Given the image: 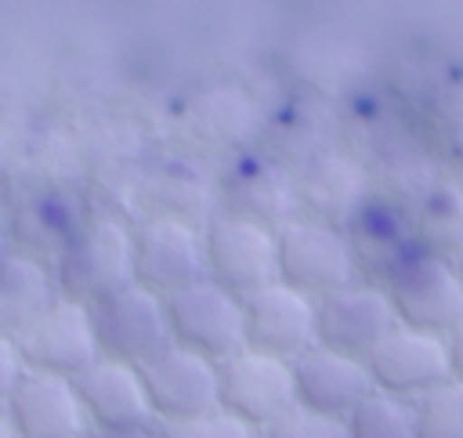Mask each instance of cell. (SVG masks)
Segmentation results:
<instances>
[{
	"label": "cell",
	"instance_id": "1",
	"mask_svg": "<svg viewBox=\"0 0 463 438\" xmlns=\"http://www.w3.org/2000/svg\"><path fill=\"white\" fill-rule=\"evenodd\" d=\"M134 282V250H130V224L94 214L83 221L76 239L54 264V286L61 297L90 308L116 290Z\"/></svg>",
	"mask_w": 463,
	"mask_h": 438
},
{
	"label": "cell",
	"instance_id": "2",
	"mask_svg": "<svg viewBox=\"0 0 463 438\" xmlns=\"http://www.w3.org/2000/svg\"><path fill=\"white\" fill-rule=\"evenodd\" d=\"M279 282L318 300L333 290L358 282V261L344 228L297 214L275 232Z\"/></svg>",
	"mask_w": 463,
	"mask_h": 438
},
{
	"label": "cell",
	"instance_id": "3",
	"mask_svg": "<svg viewBox=\"0 0 463 438\" xmlns=\"http://www.w3.org/2000/svg\"><path fill=\"white\" fill-rule=\"evenodd\" d=\"M398 326L449 337L463 322V282L456 264L434 253H409L383 282Z\"/></svg>",
	"mask_w": 463,
	"mask_h": 438
},
{
	"label": "cell",
	"instance_id": "4",
	"mask_svg": "<svg viewBox=\"0 0 463 438\" xmlns=\"http://www.w3.org/2000/svg\"><path fill=\"white\" fill-rule=\"evenodd\" d=\"M203 253H206V279L239 300L279 279L275 232L257 221L213 210V217L203 224Z\"/></svg>",
	"mask_w": 463,
	"mask_h": 438
},
{
	"label": "cell",
	"instance_id": "5",
	"mask_svg": "<svg viewBox=\"0 0 463 438\" xmlns=\"http://www.w3.org/2000/svg\"><path fill=\"white\" fill-rule=\"evenodd\" d=\"M90 322H94L98 355L109 362L134 366V369L148 366L156 355H163L174 344L163 297L134 282L90 304Z\"/></svg>",
	"mask_w": 463,
	"mask_h": 438
},
{
	"label": "cell",
	"instance_id": "6",
	"mask_svg": "<svg viewBox=\"0 0 463 438\" xmlns=\"http://www.w3.org/2000/svg\"><path fill=\"white\" fill-rule=\"evenodd\" d=\"M166 322H170V340L184 351H195L210 358L213 366L232 358L235 351L246 348L242 333V300L221 290L210 279H199L166 300Z\"/></svg>",
	"mask_w": 463,
	"mask_h": 438
},
{
	"label": "cell",
	"instance_id": "7",
	"mask_svg": "<svg viewBox=\"0 0 463 438\" xmlns=\"http://www.w3.org/2000/svg\"><path fill=\"white\" fill-rule=\"evenodd\" d=\"M217 405L264 434L275 420L297 409L293 366L250 348L235 351L232 358L217 362Z\"/></svg>",
	"mask_w": 463,
	"mask_h": 438
},
{
	"label": "cell",
	"instance_id": "8",
	"mask_svg": "<svg viewBox=\"0 0 463 438\" xmlns=\"http://www.w3.org/2000/svg\"><path fill=\"white\" fill-rule=\"evenodd\" d=\"M130 250H134V286L163 300L206 279L199 224H184L170 217H141L137 224H130Z\"/></svg>",
	"mask_w": 463,
	"mask_h": 438
},
{
	"label": "cell",
	"instance_id": "9",
	"mask_svg": "<svg viewBox=\"0 0 463 438\" xmlns=\"http://www.w3.org/2000/svg\"><path fill=\"white\" fill-rule=\"evenodd\" d=\"M394 326L398 319L387 290L369 279H358L315 300V344L362 362L376 351V344Z\"/></svg>",
	"mask_w": 463,
	"mask_h": 438
},
{
	"label": "cell",
	"instance_id": "10",
	"mask_svg": "<svg viewBox=\"0 0 463 438\" xmlns=\"http://www.w3.org/2000/svg\"><path fill=\"white\" fill-rule=\"evenodd\" d=\"M14 348H18V358H22L25 369L65 376V380H76L87 366H94L101 358L98 340H94L90 308H83V304H76L61 293L14 340Z\"/></svg>",
	"mask_w": 463,
	"mask_h": 438
},
{
	"label": "cell",
	"instance_id": "11",
	"mask_svg": "<svg viewBox=\"0 0 463 438\" xmlns=\"http://www.w3.org/2000/svg\"><path fill=\"white\" fill-rule=\"evenodd\" d=\"M365 369H369L373 391H383L402 402H416L420 395L434 391L452 376L445 337L420 333L409 326H394L365 358Z\"/></svg>",
	"mask_w": 463,
	"mask_h": 438
},
{
	"label": "cell",
	"instance_id": "12",
	"mask_svg": "<svg viewBox=\"0 0 463 438\" xmlns=\"http://www.w3.org/2000/svg\"><path fill=\"white\" fill-rule=\"evenodd\" d=\"M242 333L250 351L293 362L315 348V300L275 279L242 300Z\"/></svg>",
	"mask_w": 463,
	"mask_h": 438
},
{
	"label": "cell",
	"instance_id": "13",
	"mask_svg": "<svg viewBox=\"0 0 463 438\" xmlns=\"http://www.w3.org/2000/svg\"><path fill=\"white\" fill-rule=\"evenodd\" d=\"M141 380L156 424L188 420L217 409V366L177 344H170L163 355L141 366Z\"/></svg>",
	"mask_w": 463,
	"mask_h": 438
},
{
	"label": "cell",
	"instance_id": "14",
	"mask_svg": "<svg viewBox=\"0 0 463 438\" xmlns=\"http://www.w3.org/2000/svg\"><path fill=\"white\" fill-rule=\"evenodd\" d=\"M7 424L18 438H87L90 424L80 405V395L72 380L22 369L7 405Z\"/></svg>",
	"mask_w": 463,
	"mask_h": 438
},
{
	"label": "cell",
	"instance_id": "15",
	"mask_svg": "<svg viewBox=\"0 0 463 438\" xmlns=\"http://www.w3.org/2000/svg\"><path fill=\"white\" fill-rule=\"evenodd\" d=\"M217 214L246 217V221H257V224L279 232L286 221H293L300 214L297 181H289V174H282L268 159L242 156V159L228 163V170L221 174Z\"/></svg>",
	"mask_w": 463,
	"mask_h": 438
},
{
	"label": "cell",
	"instance_id": "16",
	"mask_svg": "<svg viewBox=\"0 0 463 438\" xmlns=\"http://www.w3.org/2000/svg\"><path fill=\"white\" fill-rule=\"evenodd\" d=\"M90 431H152L156 416L145 395L141 369L98 358L72 380Z\"/></svg>",
	"mask_w": 463,
	"mask_h": 438
},
{
	"label": "cell",
	"instance_id": "17",
	"mask_svg": "<svg viewBox=\"0 0 463 438\" xmlns=\"http://www.w3.org/2000/svg\"><path fill=\"white\" fill-rule=\"evenodd\" d=\"M293 366V391H297V405L333 416V420H347V413L373 395V380L362 358L329 351V348H307L300 358L289 362Z\"/></svg>",
	"mask_w": 463,
	"mask_h": 438
},
{
	"label": "cell",
	"instance_id": "18",
	"mask_svg": "<svg viewBox=\"0 0 463 438\" xmlns=\"http://www.w3.org/2000/svg\"><path fill=\"white\" fill-rule=\"evenodd\" d=\"M369 181L347 156H315L297 177V206L304 217L347 228V221L365 206Z\"/></svg>",
	"mask_w": 463,
	"mask_h": 438
},
{
	"label": "cell",
	"instance_id": "19",
	"mask_svg": "<svg viewBox=\"0 0 463 438\" xmlns=\"http://www.w3.org/2000/svg\"><path fill=\"white\" fill-rule=\"evenodd\" d=\"M347 239H351V250H354V261H358V275L369 279L376 275L373 282H383L409 253H416V235H412V217L402 214L398 206L391 203H376V199H365V206L347 221Z\"/></svg>",
	"mask_w": 463,
	"mask_h": 438
},
{
	"label": "cell",
	"instance_id": "20",
	"mask_svg": "<svg viewBox=\"0 0 463 438\" xmlns=\"http://www.w3.org/2000/svg\"><path fill=\"white\" fill-rule=\"evenodd\" d=\"M58 297L54 271L18 250L0 257V337L18 340Z\"/></svg>",
	"mask_w": 463,
	"mask_h": 438
},
{
	"label": "cell",
	"instance_id": "21",
	"mask_svg": "<svg viewBox=\"0 0 463 438\" xmlns=\"http://www.w3.org/2000/svg\"><path fill=\"white\" fill-rule=\"evenodd\" d=\"M87 217L90 214H80V206H72L61 195H36L11 217V250H18L54 271L58 257L76 239V232L83 228Z\"/></svg>",
	"mask_w": 463,
	"mask_h": 438
},
{
	"label": "cell",
	"instance_id": "22",
	"mask_svg": "<svg viewBox=\"0 0 463 438\" xmlns=\"http://www.w3.org/2000/svg\"><path fill=\"white\" fill-rule=\"evenodd\" d=\"M145 195H148L145 217H170V221H184V224H199L203 228L217 210L206 177L192 163H181V159L163 163L148 177Z\"/></svg>",
	"mask_w": 463,
	"mask_h": 438
},
{
	"label": "cell",
	"instance_id": "23",
	"mask_svg": "<svg viewBox=\"0 0 463 438\" xmlns=\"http://www.w3.org/2000/svg\"><path fill=\"white\" fill-rule=\"evenodd\" d=\"M412 235L423 253L456 261L463 250V188L456 185H430L416 199Z\"/></svg>",
	"mask_w": 463,
	"mask_h": 438
},
{
	"label": "cell",
	"instance_id": "24",
	"mask_svg": "<svg viewBox=\"0 0 463 438\" xmlns=\"http://www.w3.org/2000/svg\"><path fill=\"white\" fill-rule=\"evenodd\" d=\"M344 431H347V438H416L412 402L373 391L347 413Z\"/></svg>",
	"mask_w": 463,
	"mask_h": 438
},
{
	"label": "cell",
	"instance_id": "25",
	"mask_svg": "<svg viewBox=\"0 0 463 438\" xmlns=\"http://www.w3.org/2000/svg\"><path fill=\"white\" fill-rule=\"evenodd\" d=\"M416 438H463V380L449 376L412 402Z\"/></svg>",
	"mask_w": 463,
	"mask_h": 438
},
{
	"label": "cell",
	"instance_id": "26",
	"mask_svg": "<svg viewBox=\"0 0 463 438\" xmlns=\"http://www.w3.org/2000/svg\"><path fill=\"white\" fill-rule=\"evenodd\" d=\"M156 438H260V434L217 405V409L188 416V420L156 424Z\"/></svg>",
	"mask_w": 463,
	"mask_h": 438
},
{
	"label": "cell",
	"instance_id": "27",
	"mask_svg": "<svg viewBox=\"0 0 463 438\" xmlns=\"http://www.w3.org/2000/svg\"><path fill=\"white\" fill-rule=\"evenodd\" d=\"M260 438H347L344 420L311 413V409H289L282 420H275Z\"/></svg>",
	"mask_w": 463,
	"mask_h": 438
},
{
	"label": "cell",
	"instance_id": "28",
	"mask_svg": "<svg viewBox=\"0 0 463 438\" xmlns=\"http://www.w3.org/2000/svg\"><path fill=\"white\" fill-rule=\"evenodd\" d=\"M22 369H25V366H22V358H18V348L0 337V409L7 405V398H11V391H14L18 376H22Z\"/></svg>",
	"mask_w": 463,
	"mask_h": 438
},
{
	"label": "cell",
	"instance_id": "29",
	"mask_svg": "<svg viewBox=\"0 0 463 438\" xmlns=\"http://www.w3.org/2000/svg\"><path fill=\"white\" fill-rule=\"evenodd\" d=\"M445 348H449V373L463 380V322L445 337Z\"/></svg>",
	"mask_w": 463,
	"mask_h": 438
},
{
	"label": "cell",
	"instance_id": "30",
	"mask_svg": "<svg viewBox=\"0 0 463 438\" xmlns=\"http://www.w3.org/2000/svg\"><path fill=\"white\" fill-rule=\"evenodd\" d=\"M87 438H156V427L152 431H90Z\"/></svg>",
	"mask_w": 463,
	"mask_h": 438
},
{
	"label": "cell",
	"instance_id": "31",
	"mask_svg": "<svg viewBox=\"0 0 463 438\" xmlns=\"http://www.w3.org/2000/svg\"><path fill=\"white\" fill-rule=\"evenodd\" d=\"M11 250V217L0 210V257Z\"/></svg>",
	"mask_w": 463,
	"mask_h": 438
},
{
	"label": "cell",
	"instance_id": "32",
	"mask_svg": "<svg viewBox=\"0 0 463 438\" xmlns=\"http://www.w3.org/2000/svg\"><path fill=\"white\" fill-rule=\"evenodd\" d=\"M0 438H18V434H14V427L7 424V416H4V409H0Z\"/></svg>",
	"mask_w": 463,
	"mask_h": 438
},
{
	"label": "cell",
	"instance_id": "33",
	"mask_svg": "<svg viewBox=\"0 0 463 438\" xmlns=\"http://www.w3.org/2000/svg\"><path fill=\"white\" fill-rule=\"evenodd\" d=\"M452 264H456V275H459V282H463V250H459V257H456Z\"/></svg>",
	"mask_w": 463,
	"mask_h": 438
}]
</instances>
